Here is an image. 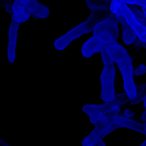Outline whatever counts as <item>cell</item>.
<instances>
[{"label":"cell","instance_id":"obj_1","mask_svg":"<svg viewBox=\"0 0 146 146\" xmlns=\"http://www.w3.org/2000/svg\"><path fill=\"white\" fill-rule=\"evenodd\" d=\"M106 50L114 62L118 66L122 76L125 94L129 100L134 99L137 96V88L133 78V65L128 51L118 41L110 44Z\"/></svg>","mask_w":146,"mask_h":146},{"label":"cell","instance_id":"obj_2","mask_svg":"<svg viewBox=\"0 0 146 146\" xmlns=\"http://www.w3.org/2000/svg\"><path fill=\"white\" fill-rule=\"evenodd\" d=\"M101 56L104 64V68L100 78L101 85V98L104 103H108L113 100L116 94L115 91V62L106 50L101 51Z\"/></svg>","mask_w":146,"mask_h":146},{"label":"cell","instance_id":"obj_3","mask_svg":"<svg viewBox=\"0 0 146 146\" xmlns=\"http://www.w3.org/2000/svg\"><path fill=\"white\" fill-rule=\"evenodd\" d=\"M120 107L121 106H118L113 99L110 102L105 103L101 105H84L82 110L85 113L89 115L91 123L96 125L104 120L113 118L114 115H117L119 113Z\"/></svg>","mask_w":146,"mask_h":146},{"label":"cell","instance_id":"obj_4","mask_svg":"<svg viewBox=\"0 0 146 146\" xmlns=\"http://www.w3.org/2000/svg\"><path fill=\"white\" fill-rule=\"evenodd\" d=\"M110 10L113 14L120 11L128 25L135 33L137 37L146 43V27L138 21L130 7L126 4L120 2L118 0H111Z\"/></svg>","mask_w":146,"mask_h":146},{"label":"cell","instance_id":"obj_5","mask_svg":"<svg viewBox=\"0 0 146 146\" xmlns=\"http://www.w3.org/2000/svg\"><path fill=\"white\" fill-rule=\"evenodd\" d=\"M117 38L111 34H100L93 35L84 43L81 48L82 55L85 58H90L96 53L106 50L110 44L117 41Z\"/></svg>","mask_w":146,"mask_h":146},{"label":"cell","instance_id":"obj_6","mask_svg":"<svg viewBox=\"0 0 146 146\" xmlns=\"http://www.w3.org/2000/svg\"><path fill=\"white\" fill-rule=\"evenodd\" d=\"M119 128L114 122L113 118H108L96 124L91 133L82 141L83 146H96L106 136Z\"/></svg>","mask_w":146,"mask_h":146},{"label":"cell","instance_id":"obj_7","mask_svg":"<svg viewBox=\"0 0 146 146\" xmlns=\"http://www.w3.org/2000/svg\"><path fill=\"white\" fill-rule=\"evenodd\" d=\"M94 27L90 24L88 20L83 21L78 25L76 26L70 31L66 33L62 36L59 37L54 41V47L56 49L62 51L66 48L67 46L74 40L82 36L84 34H88L94 30Z\"/></svg>","mask_w":146,"mask_h":146},{"label":"cell","instance_id":"obj_8","mask_svg":"<svg viewBox=\"0 0 146 146\" xmlns=\"http://www.w3.org/2000/svg\"><path fill=\"white\" fill-rule=\"evenodd\" d=\"M19 24L17 21L11 20L9 28L8 46H7V58L9 62L12 64L16 60V50L18 38V31Z\"/></svg>","mask_w":146,"mask_h":146},{"label":"cell","instance_id":"obj_9","mask_svg":"<svg viewBox=\"0 0 146 146\" xmlns=\"http://www.w3.org/2000/svg\"><path fill=\"white\" fill-rule=\"evenodd\" d=\"M113 121L119 127L128 128L131 131H136V132L141 133L142 134H144L145 133V129H144V125L143 123L131 119L125 115L117 114L113 116Z\"/></svg>","mask_w":146,"mask_h":146},{"label":"cell","instance_id":"obj_10","mask_svg":"<svg viewBox=\"0 0 146 146\" xmlns=\"http://www.w3.org/2000/svg\"><path fill=\"white\" fill-rule=\"evenodd\" d=\"M114 15L116 17L117 19L119 21V23L121 25V28H122V32H123V41L127 45H130V44H133L134 41L137 38V36L135 33L134 32L133 30L131 28L125 19L123 18L121 13L118 12Z\"/></svg>","mask_w":146,"mask_h":146},{"label":"cell","instance_id":"obj_11","mask_svg":"<svg viewBox=\"0 0 146 146\" xmlns=\"http://www.w3.org/2000/svg\"><path fill=\"white\" fill-rule=\"evenodd\" d=\"M111 14L112 13L110 9L94 10V11H91V13L88 16L87 20L95 28L97 24L108 18Z\"/></svg>","mask_w":146,"mask_h":146},{"label":"cell","instance_id":"obj_12","mask_svg":"<svg viewBox=\"0 0 146 146\" xmlns=\"http://www.w3.org/2000/svg\"><path fill=\"white\" fill-rule=\"evenodd\" d=\"M91 10L110 9L111 0H84Z\"/></svg>","mask_w":146,"mask_h":146},{"label":"cell","instance_id":"obj_13","mask_svg":"<svg viewBox=\"0 0 146 146\" xmlns=\"http://www.w3.org/2000/svg\"><path fill=\"white\" fill-rule=\"evenodd\" d=\"M32 15L38 19H45L49 15V9L46 6L36 1L33 10Z\"/></svg>","mask_w":146,"mask_h":146},{"label":"cell","instance_id":"obj_14","mask_svg":"<svg viewBox=\"0 0 146 146\" xmlns=\"http://www.w3.org/2000/svg\"><path fill=\"white\" fill-rule=\"evenodd\" d=\"M146 96V82L143 85L140 86L138 88H137V96L136 98L133 100H129L130 103L132 105H135L141 101H143L144 98Z\"/></svg>","mask_w":146,"mask_h":146},{"label":"cell","instance_id":"obj_15","mask_svg":"<svg viewBox=\"0 0 146 146\" xmlns=\"http://www.w3.org/2000/svg\"><path fill=\"white\" fill-rule=\"evenodd\" d=\"M118 1L124 4H129L132 5H138L141 7L146 8V0H118Z\"/></svg>","mask_w":146,"mask_h":146},{"label":"cell","instance_id":"obj_16","mask_svg":"<svg viewBox=\"0 0 146 146\" xmlns=\"http://www.w3.org/2000/svg\"><path fill=\"white\" fill-rule=\"evenodd\" d=\"M146 73V65L144 64H141L136 68V69L134 70V74L136 76L143 75Z\"/></svg>","mask_w":146,"mask_h":146},{"label":"cell","instance_id":"obj_17","mask_svg":"<svg viewBox=\"0 0 146 146\" xmlns=\"http://www.w3.org/2000/svg\"><path fill=\"white\" fill-rule=\"evenodd\" d=\"M133 44H135V46H136L137 47H138V48H146V43L141 41V40L139 39L138 37H137V38L135 39V41H134Z\"/></svg>","mask_w":146,"mask_h":146},{"label":"cell","instance_id":"obj_18","mask_svg":"<svg viewBox=\"0 0 146 146\" xmlns=\"http://www.w3.org/2000/svg\"><path fill=\"white\" fill-rule=\"evenodd\" d=\"M124 115L126 117H128V118H131V117L134 116L135 115V113H134V112H133L132 111H131L130 109H125V111H124Z\"/></svg>","mask_w":146,"mask_h":146},{"label":"cell","instance_id":"obj_19","mask_svg":"<svg viewBox=\"0 0 146 146\" xmlns=\"http://www.w3.org/2000/svg\"><path fill=\"white\" fill-rule=\"evenodd\" d=\"M0 146H9V145L5 141L0 139Z\"/></svg>","mask_w":146,"mask_h":146},{"label":"cell","instance_id":"obj_20","mask_svg":"<svg viewBox=\"0 0 146 146\" xmlns=\"http://www.w3.org/2000/svg\"><path fill=\"white\" fill-rule=\"evenodd\" d=\"M143 106H144V109H145V111L146 112V96L143 99Z\"/></svg>","mask_w":146,"mask_h":146},{"label":"cell","instance_id":"obj_21","mask_svg":"<svg viewBox=\"0 0 146 146\" xmlns=\"http://www.w3.org/2000/svg\"><path fill=\"white\" fill-rule=\"evenodd\" d=\"M142 11L143 12L144 15H145V17L146 18V8H145V7H142Z\"/></svg>","mask_w":146,"mask_h":146},{"label":"cell","instance_id":"obj_22","mask_svg":"<svg viewBox=\"0 0 146 146\" xmlns=\"http://www.w3.org/2000/svg\"><path fill=\"white\" fill-rule=\"evenodd\" d=\"M6 1H11V0H6Z\"/></svg>","mask_w":146,"mask_h":146},{"label":"cell","instance_id":"obj_23","mask_svg":"<svg viewBox=\"0 0 146 146\" xmlns=\"http://www.w3.org/2000/svg\"><path fill=\"white\" fill-rule=\"evenodd\" d=\"M0 8H1V5H0Z\"/></svg>","mask_w":146,"mask_h":146}]
</instances>
